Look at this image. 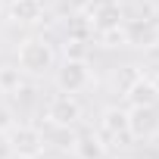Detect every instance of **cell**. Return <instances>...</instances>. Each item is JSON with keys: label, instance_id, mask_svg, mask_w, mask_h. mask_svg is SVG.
I'll return each mask as SVG.
<instances>
[{"label": "cell", "instance_id": "cell-1", "mask_svg": "<svg viewBox=\"0 0 159 159\" xmlns=\"http://www.w3.org/2000/svg\"><path fill=\"white\" fill-rule=\"evenodd\" d=\"M16 66L22 69V75H31V78H41V75H50L53 66H56V47L41 38V34H31L25 41H19V50H16Z\"/></svg>", "mask_w": 159, "mask_h": 159}, {"label": "cell", "instance_id": "cell-2", "mask_svg": "<svg viewBox=\"0 0 159 159\" xmlns=\"http://www.w3.org/2000/svg\"><path fill=\"white\" fill-rule=\"evenodd\" d=\"M94 81V69L84 56H66L62 62L53 66V84L62 94H81Z\"/></svg>", "mask_w": 159, "mask_h": 159}, {"label": "cell", "instance_id": "cell-3", "mask_svg": "<svg viewBox=\"0 0 159 159\" xmlns=\"http://www.w3.org/2000/svg\"><path fill=\"white\" fill-rule=\"evenodd\" d=\"M84 119V106L78 100V94H53L47 103V122L53 128H75Z\"/></svg>", "mask_w": 159, "mask_h": 159}, {"label": "cell", "instance_id": "cell-4", "mask_svg": "<svg viewBox=\"0 0 159 159\" xmlns=\"http://www.w3.org/2000/svg\"><path fill=\"white\" fill-rule=\"evenodd\" d=\"M10 143H13V153L16 159H41L44 156V147H47V134L34 125H13L10 131Z\"/></svg>", "mask_w": 159, "mask_h": 159}, {"label": "cell", "instance_id": "cell-5", "mask_svg": "<svg viewBox=\"0 0 159 159\" xmlns=\"http://www.w3.org/2000/svg\"><path fill=\"white\" fill-rule=\"evenodd\" d=\"M100 137L109 143V140H125V137H131L128 134V106H119V103H112V106H103L100 109Z\"/></svg>", "mask_w": 159, "mask_h": 159}, {"label": "cell", "instance_id": "cell-6", "mask_svg": "<svg viewBox=\"0 0 159 159\" xmlns=\"http://www.w3.org/2000/svg\"><path fill=\"white\" fill-rule=\"evenodd\" d=\"M128 134L134 140H150L159 134V112L156 106H128Z\"/></svg>", "mask_w": 159, "mask_h": 159}, {"label": "cell", "instance_id": "cell-7", "mask_svg": "<svg viewBox=\"0 0 159 159\" xmlns=\"http://www.w3.org/2000/svg\"><path fill=\"white\" fill-rule=\"evenodd\" d=\"M91 31L97 34H109V31H119L125 28V10L119 3H112V0H106V3H97L94 13H91Z\"/></svg>", "mask_w": 159, "mask_h": 159}, {"label": "cell", "instance_id": "cell-8", "mask_svg": "<svg viewBox=\"0 0 159 159\" xmlns=\"http://www.w3.org/2000/svg\"><path fill=\"white\" fill-rule=\"evenodd\" d=\"M72 150H75V156H78V159H106L109 143L100 137V131H78V134H75Z\"/></svg>", "mask_w": 159, "mask_h": 159}, {"label": "cell", "instance_id": "cell-9", "mask_svg": "<svg viewBox=\"0 0 159 159\" xmlns=\"http://www.w3.org/2000/svg\"><path fill=\"white\" fill-rule=\"evenodd\" d=\"M7 16L16 25H34L44 19V3L41 0H13V3H7Z\"/></svg>", "mask_w": 159, "mask_h": 159}, {"label": "cell", "instance_id": "cell-10", "mask_svg": "<svg viewBox=\"0 0 159 159\" xmlns=\"http://www.w3.org/2000/svg\"><path fill=\"white\" fill-rule=\"evenodd\" d=\"M143 78V72L137 69V66H122L116 75H112V94H119V97H125L137 81Z\"/></svg>", "mask_w": 159, "mask_h": 159}, {"label": "cell", "instance_id": "cell-11", "mask_svg": "<svg viewBox=\"0 0 159 159\" xmlns=\"http://www.w3.org/2000/svg\"><path fill=\"white\" fill-rule=\"evenodd\" d=\"M125 100H128L131 106H156V100H159V97H156V91H153V84H150V78L143 75L140 81L125 94Z\"/></svg>", "mask_w": 159, "mask_h": 159}, {"label": "cell", "instance_id": "cell-12", "mask_svg": "<svg viewBox=\"0 0 159 159\" xmlns=\"http://www.w3.org/2000/svg\"><path fill=\"white\" fill-rule=\"evenodd\" d=\"M22 84H25V75H22V69L16 62L0 66V94H19Z\"/></svg>", "mask_w": 159, "mask_h": 159}, {"label": "cell", "instance_id": "cell-13", "mask_svg": "<svg viewBox=\"0 0 159 159\" xmlns=\"http://www.w3.org/2000/svg\"><path fill=\"white\" fill-rule=\"evenodd\" d=\"M13 125H16V116H13V109L0 103V131H10Z\"/></svg>", "mask_w": 159, "mask_h": 159}, {"label": "cell", "instance_id": "cell-14", "mask_svg": "<svg viewBox=\"0 0 159 159\" xmlns=\"http://www.w3.org/2000/svg\"><path fill=\"white\" fill-rule=\"evenodd\" d=\"M0 159H16V153H13V143H10V134H7V131H0Z\"/></svg>", "mask_w": 159, "mask_h": 159}, {"label": "cell", "instance_id": "cell-15", "mask_svg": "<svg viewBox=\"0 0 159 159\" xmlns=\"http://www.w3.org/2000/svg\"><path fill=\"white\" fill-rule=\"evenodd\" d=\"M150 84H153V91H156V97H159V72H156V75L150 78Z\"/></svg>", "mask_w": 159, "mask_h": 159}, {"label": "cell", "instance_id": "cell-16", "mask_svg": "<svg viewBox=\"0 0 159 159\" xmlns=\"http://www.w3.org/2000/svg\"><path fill=\"white\" fill-rule=\"evenodd\" d=\"M0 13H7V0H0Z\"/></svg>", "mask_w": 159, "mask_h": 159}, {"label": "cell", "instance_id": "cell-17", "mask_svg": "<svg viewBox=\"0 0 159 159\" xmlns=\"http://www.w3.org/2000/svg\"><path fill=\"white\" fill-rule=\"evenodd\" d=\"M50 159H66V156H50Z\"/></svg>", "mask_w": 159, "mask_h": 159}, {"label": "cell", "instance_id": "cell-18", "mask_svg": "<svg viewBox=\"0 0 159 159\" xmlns=\"http://www.w3.org/2000/svg\"><path fill=\"white\" fill-rule=\"evenodd\" d=\"M156 19H159V7H156Z\"/></svg>", "mask_w": 159, "mask_h": 159}]
</instances>
